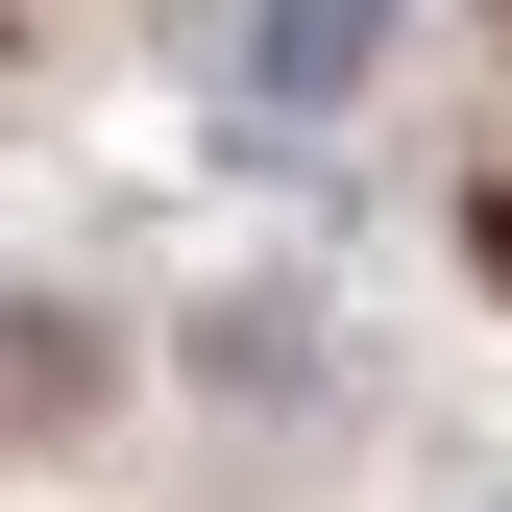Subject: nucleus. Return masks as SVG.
Here are the masks:
<instances>
[{
    "label": "nucleus",
    "mask_w": 512,
    "mask_h": 512,
    "mask_svg": "<svg viewBox=\"0 0 512 512\" xmlns=\"http://www.w3.org/2000/svg\"><path fill=\"white\" fill-rule=\"evenodd\" d=\"M464 244H488V293H512V196H488V220H464Z\"/></svg>",
    "instance_id": "f03ea898"
},
{
    "label": "nucleus",
    "mask_w": 512,
    "mask_h": 512,
    "mask_svg": "<svg viewBox=\"0 0 512 512\" xmlns=\"http://www.w3.org/2000/svg\"><path fill=\"white\" fill-rule=\"evenodd\" d=\"M366 49H391V0H269V74H293V98H342Z\"/></svg>",
    "instance_id": "f257e3e1"
}]
</instances>
